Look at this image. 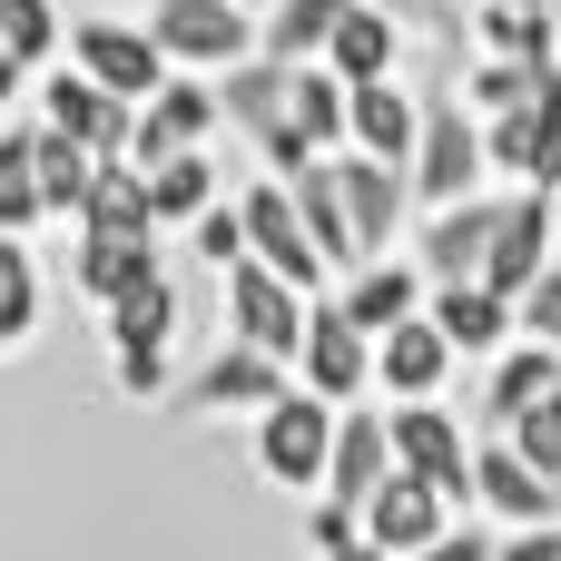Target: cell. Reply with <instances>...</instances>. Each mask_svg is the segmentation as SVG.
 <instances>
[{"label": "cell", "instance_id": "cell-5", "mask_svg": "<svg viewBox=\"0 0 561 561\" xmlns=\"http://www.w3.org/2000/svg\"><path fill=\"white\" fill-rule=\"evenodd\" d=\"M237 217H247L256 266H276V276H286V286H306V296H325V286H335V266H325V247H316V227H306V207H296V187H286V178H247V187H237Z\"/></svg>", "mask_w": 561, "mask_h": 561}, {"label": "cell", "instance_id": "cell-36", "mask_svg": "<svg viewBox=\"0 0 561 561\" xmlns=\"http://www.w3.org/2000/svg\"><path fill=\"white\" fill-rule=\"evenodd\" d=\"M0 39L30 59V69H59L69 30H59V0H0Z\"/></svg>", "mask_w": 561, "mask_h": 561}, {"label": "cell", "instance_id": "cell-11", "mask_svg": "<svg viewBox=\"0 0 561 561\" xmlns=\"http://www.w3.org/2000/svg\"><path fill=\"white\" fill-rule=\"evenodd\" d=\"M39 118L59 128V138H79L89 158H128V138H138V108L118 99V89H99L89 69H39Z\"/></svg>", "mask_w": 561, "mask_h": 561}, {"label": "cell", "instance_id": "cell-24", "mask_svg": "<svg viewBox=\"0 0 561 561\" xmlns=\"http://www.w3.org/2000/svg\"><path fill=\"white\" fill-rule=\"evenodd\" d=\"M355 158H385V168H404L414 178V148H424V99L414 89H394V79H365L355 89V138H345Z\"/></svg>", "mask_w": 561, "mask_h": 561}, {"label": "cell", "instance_id": "cell-17", "mask_svg": "<svg viewBox=\"0 0 561 561\" xmlns=\"http://www.w3.org/2000/svg\"><path fill=\"white\" fill-rule=\"evenodd\" d=\"M483 128H493V178H503V187H561V69L542 79L533 108L483 118Z\"/></svg>", "mask_w": 561, "mask_h": 561}, {"label": "cell", "instance_id": "cell-34", "mask_svg": "<svg viewBox=\"0 0 561 561\" xmlns=\"http://www.w3.org/2000/svg\"><path fill=\"white\" fill-rule=\"evenodd\" d=\"M79 227H108V237H158V207H148V168L108 158V178H99V197H89V217H79Z\"/></svg>", "mask_w": 561, "mask_h": 561}, {"label": "cell", "instance_id": "cell-26", "mask_svg": "<svg viewBox=\"0 0 561 561\" xmlns=\"http://www.w3.org/2000/svg\"><path fill=\"white\" fill-rule=\"evenodd\" d=\"M404 39H414V30H404L394 10H375V0H355V10H345V30L325 39V69H335L345 89H365V79H394V59H404Z\"/></svg>", "mask_w": 561, "mask_h": 561}, {"label": "cell", "instance_id": "cell-45", "mask_svg": "<svg viewBox=\"0 0 561 561\" xmlns=\"http://www.w3.org/2000/svg\"><path fill=\"white\" fill-rule=\"evenodd\" d=\"M335 561H394V552H375V542H355V552H335Z\"/></svg>", "mask_w": 561, "mask_h": 561}, {"label": "cell", "instance_id": "cell-19", "mask_svg": "<svg viewBox=\"0 0 561 561\" xmlns=\"http://www.w3.org/2000/svg\"><path fill=\"white\" fill-rule=\"evenodd\" d=\"M454 335L434 325V316H414V325H394L385 345H375V394L385 404H444V385H454Z\"/></svg>", "mask_w": 561, "mask_h": 561}, {"label": "cell", "instance_id": "cell-23", "mask_svg": "<svg viewBox=\"0 0 561 561\" xmlns=\"http://www.w3.org/2000/svg\"><path fill=\"white\" fill-rule=\"evenodd\" d=\"M542 394H561V355L552 345H513L483 365V404H473V434H513Z\"/></svg>", "mask_w": 561, "mask_h": 561}, {"label": "cell", "instance_id": "cell-27", "mask_svg": "<svg viewBox=\"0 0 561 561\" xmlns=\"http://www.w3.org/2000/svg\"><path fill=\"white\" fill-rule=\"evenodd\" d=\"M49 227V187H39V118L0 128V237Z\"/></svg>", "mask_w": 561, "mask_h": 561}, {"label": "cell", "instance_id": "cell-16", "mask_svg": "<svg viewBox=\"0 0 561 561\" xmlns=\"http://www.w3.org/2000/svg\"><path fill=\"white\" fill-rule=\"evenodd\" d=\"M335 168V187H345V217H355V247H365V266L375 256H394V237H404V217H414V178L404 168H385V158H325Z\"/></svg>", "mask_w": 561, "mask_h": 561}, {"label": "cell", "instance_id": "cell-10", "mask_svg": "<svg viewBox=\"0 0 561 561\" xmlns=\"http://www.w3.org/2000/svg\"><path fill=\"white\" fill-rule=\"evenodd\" d=\"M296 385H306V394H325V404H365V394H375V335L335 306V286H325V296H316V316H306Z\"/></svg>", "mask_w": 561, "mask_h": 561}, {"label": "cell", "instance_id": "cell-35", "mask_svg": "<svg viewBox=\"0 0 561 561\" xmlns=\"http://www.w3.org/2000/svg\"><path fill=\"white\" fill-rule=\"evenodd\" d=\"M454 79H463V99H473L483 118H513V108H533V99H542V79H552V69H523V59H463Z\"/></svg>", "mask_w": 561, "mask_h": 561}, {"label": "cell", "instance_id": "cell-4", "mask_svg": "<svg viewBox=\"0 0 561 561\" xmlns=\"http://www.w3.org/2000/svg\"><path fill=\"white\" fill-rule=\"evenodd\" d=\"M217 306H227V345H256V355H276V365H296L306 355V316H316V296L306 286H286L276 266H227L217 276Z\"/></svg>", "mask_w": 561, "mask_h": 561}, {"label": "cell", "instance_id": "cell-9", "mask_svg": "<svg viewBox=\"0 0 561 561\" xmlns=\"http://www.w3.org/2000/svg\"><path fill=\"white\" fill-rule=\"evenodd\" d=\"M503 207L513 197H463V207H434L424 217V237H414V266L434 276V286H483L493 276V247H503Z\"/></svg>", "mask_w": 561, "mask_h": 561}, {"label": "cell", "instance_id": "cell-20", "mask_svg": "<svg viewBox=\"0 0 561 561\" xmlns=\"http://www.w3.org/2000/svg\"><path fill=\"white\" fill-rule=\"evenodd\" d=\"M217 99H227V128L256 138V158L296 138V69H286V59H247V69H227Z\"/></svg>", "mask_w": 561, "mask_h": 561}, {"label": "cell", "instance_id": "cell-3", "mask_svg": "<svg viewBox=\"0 0 561 561\" xmlns=\"http://www.w3.org/2000/svg\"><path fill=\"white\" fill-rule=\"evenodd\" d=\"M335 434H345V404H325V394H286L276 414H256V473L276 483V493H325V473H335Z\"/></svg>", "mask_w": 561, "mask_h": 561}, {"label": "cell", "instance_id": "cell-32", "mask_svg": "<svg viewBox=\"0 0 561 561\" xmlns=\"http://www.w3.org/2000/svg\"><path fill=\"white\" fill-rule=\"evenodd\" d=\"M39 306H49V286H39L30 237H0V355H20L39 335Z\"/></svg>", "mask_w": 561, "mask_h": 561}, {"label": "cell", "instance_id": "cell-33", "mask_svg": "<svg viewBox=\"0 0 561 561\" xmlns=\"http://www.w3.org/2000/svg\"><path fill=\"white\" fill-rule=\"evenodd\" d=\"M217 197H227V187H217L207 148H187V158H168V168L148 178V207H158V227H197V217H207Z\"/></svg>", "mask_w": 561, "mask_h": 561}, {"label": "cell", "instance_id": "cell-18", "mask_svg": "<svg viewBox=\"0 0 561 561\" xmlns=\"http://www.w3.org/2000/svg\"><path fill=\"white\" fill-rule=\"evenodd\" d=\"M473 513H493V523H561V483L542 473V463H523L503 434H483L473 444Z\"/></svg>", "mask_w": 561, "mask_h": 561}, {"label": "cell", "instance_id": "cell-28", "mask_svg": "<svg viewBox=\"0 0 561 561\" xmlns=\"http://www.w3.org/2000/svg\"><path fill=\"white\" fill-rule=\"evenodd\" d=\"M296 138L316 148V158H345V138H355V89L316 59V69H296Z\"/></svg>", "mask_w": 561, "mask_h": 561}, {"label": "cell", "instance_id": "cell-15", "mask_svg": "<svg viewBox=\"0 0 561 561\" xmlns=\"http://www.w3.org/2000/svg\"><path fill=\"white\" fill-rule=\"evenodd\" d=\"M454 523H473V513H463V503H454L444 483H424V473H394V483H385V493L365 503V542H375V552H394V561L434 552V542H444Z\"/></svg>", "mask_w": 561, "mask_h": 561}, {"label": "cell", "instance_id": "cell-13", "mask_svg": "<svg viewBox=\"0 0 561 561\" xmlns=\"http://www.w3.org/2000/svg\"><path fill=\"white\" fill-rule=\"evenodd\" d=\"M217 118H227L217 79H187V69H178V79H168V89H158V99L138 108V138H128V168H148V178H158L168 158L207 148V128H217Z\"/></svg>", "mask_w": 561, "mask_h": 561}, {"label": "cell", "instance_id": "cell-29", "mask_svg": "<svg viewBox=\"0 0 561 561\" xmlns=\"http://www.w3.org/2000/svg\"><path fill=\"white\" fill-rule=\"evenodd\" d=\"M99 178H108V158H89L79 138H59V128L39 118V187H49V217H59V227H79V217H89Z\"/></svg>", "mask_w": 561, "mask_h": 561}, {"label": "cell", "instance_id": "cell-43", "mask_svg": "<svg viewBox=\"0 0 561 561\" xmlns=\"http://www.w3.org/2000/svg\"><path fill=\"white\" fill-rule=\"evenodd\" d=\"M503 561H561V523H523V533L503 542Z\"/></svg>", "mask_w": 561, "mask_h": 561}, {"label": "cell", "instance_id": "cell-25", "mask_svg": "<svg viewBox=\"0 0 561 561\" xmlns=\"http://www.w3.org/2000/svg\"><path fill=\"white\" fill-rule=\"evenodd\" d=\"M385 483H394V434H385L375 404H345V434H335V473H325V493L365 513Z\"/></svg>", "mask_w": 561, "mask_h": 561}, {"label": "cell", "instance_id": "cell-14", "mask_svg": "<svg viewBox=\"0 0 561 561\" xmlns=\"http://www.w3.org/2000/svg\"><path fill=\"white\" fill-rule=\"evenodd\" d=\"M168 266H158V237H108V227H69V286L99 306V316H118L128 296H148Z\"/></svg>", "mask_w": 561, "mask_h": 561}, {"label": "cell", "instance_id": "cell-39", "mask_svg": "<svg viewBox=\"0 0 561 561\" xmlns=\"http://www.w3.org/2000/svg\"><path fill=\"white\" fill-rule=\"evenodd\" d=\"M355 542H365V513H355V503H335V493H316V513H306V552L335 561V552H355Z\"/></svg>", "mask_w": 561, "mask_h": 561}, {"label": "cell", "instance_id": "cell-38", "mask_svg": "<svg viewBox=\"0 0 561 561\" xmlns=\"http://www.w3.org/2000/svg\"><path fill=\"white\" fill-rule=\"evenodd\" d=\"M503 444H513L523 463H542V473L561 483V394H542V404H533V414H523V424H513Z\"/></svg>", "mask_w": 561, "mask_h": 561}, {"label": "cell", "instance_id": "cell-47", "mask_svg": "<svg viewBox=\"0 0 561 561\" xmlns=\"http://www.w3.org/2000/svg\"><path fill=\"white\" fill-rule=\"evenodd\" d=\"M552 20H561V0H552Z\"/></svg>", "mask_w": 561, "mask_h": 561}, {"label": "cell", "instance_id": "cell-46", "mask_svg": "<svg viewBox=\"0 0 561 561\" xmlns=\"http://www.w3.org/2000/svg\"><path fill=\"white\" fill-rule=\"evenodd\" d=\"M247 10H266V0H247Z\"/></svg>", "mask_w": 561, "mask_h": 561}, {"label": "cell", "instance_id": "cell-31", "mask_svg": "<svg viewBox=\"0 0 561 561\" xmlns=\"http://www.w3.org/2000/svg\"><path fill=\"white\" fill-rule=\"evenodd\" d=\"M296 207H306V227H316L325 266H335V276H355V266H365V247H355V217H345V187H335V168H325V158L296 178Z\"/></svg>", "mask_w": 561, "mask_h": 561}, {"label": "cell", "instance_id": "cell-37", "mask_svg": "<svg viewBox=\"0 0 561 561\" xmlns=\"http://www.w3.org/2000/svg\"><path fill=\"white\" fill-rule=\"evenodd\" d=\"M187 237H197V256H207V266H217V276H227V266H247V256H256V247H247V217H237V197H217V207H207V217H197V227H187Z\"/></svg>", "mask_w": 561, "mask_h": 561}, {"label": "cell", "instance_id": "cell-6", "mask_svg": "<svg viewBox=\"0 0 561 561\" xmlns=\"http://www.w3.org/2000/svg\"><path fill=\"white\" fill-rule=\"evenodd\" d=\"M168 345H178V286L158 276L148 296H128V306L108 316V385H118L128 404H158V394H178V375H168Z\"/></svg>", "mask_w": 561, "mask_h": 561}, {"label": "cell", "instance_id": "cell-44", "mask_svg": "<svg viewBox=\"0 0 561 561\" xmlns=\"http://www.w3.org/2000/svg\"><path fill=\"white\" fill-rule=\"evenodd\" d=\"M30 89H39V69H30V59L0 39V118H10V99H30Z\"/></svg>", "mask_w": 561, "mask_h": 561}, {"label": "cell", "instance_id": "cell-1", "mask_svg": "<svg viewBox=\"0 0 561 561\" xmlns=\"http://www.w3.org/2000/svg\"><path fill=\"white\" fill-rule=\"evenodd\" d=\"M493 187V128H483V108L463 99V79L454 89H434L424 99V148H414V207L434 217V207H463V197H483Z\"/></svg>", "mask_w": 561, "mask_h": 561}, {"label": "cell", "instance_id": "cell-42", "mask_svg": "<svg viewBox=\"0 0 561 561\" xmlns=\"http://www.w3.org/2000/svg\"><path fill=\"white\" fill-rule=\"evenodd\" d=\"M375 10H394L404 30H454V20H473V10H454V0H375Z\"/></svg>", "mask_w": 561, "mask_h": 561}, {"label": "cell", "instance_id": "cell-7", "mask_svg": "<svg viewBox=\"0 0 561 561\" xmlns=\"http://www.w3.org/2000/svg\"><path fill=\"white\" fill-rule=\"evenodd\" d=\"M69 69H89L99 89H118L128 108H148L178 69H168V49L148 39V20H108V10H89V20H69Z\"/></svg>", "mask_w": 561, "mask_h": 561}, {"label": "cell", "instance_id": "cell-22", "mask_svg": "<svg viewBox=\"0 0 561 561\" xmlns=\"http://www.w3.org/2000/svg\"><path fill=\"white\" fill-rule=\"evenodd\" d=\"M444 335H454V355L463 365H493V355H513L523 345V306L503 296V286H434V306H424Z\"/></svg>", "mask_w": 561, "mask_h": 561}, {"label": "cell", "instance_id": "cell-41", "mask_svg": "<svg viewBox=\"0 0 561 561\" xmlns=\"http://www.w3.org/2000/svg\"><path fill=\"white\" fill-rule=\"evenodd\" d=\"M414 561H503V542H493L483 523H454V533H444L434 552H414Z\"/></svg>", "mask_w": 561, "mask_h": 561}, {"label": "cell", "instance_id": "cell-12", "mask_svg": "<svg viewBox=\"0 0 561 561\" xmlns=\"http://www.w3.org/2000/svg\"><path fill=\"white\" fill-rule=\"evenodd\" d=\"M385 434H394V473H424L473 513V444L483 434H463L444 404H385Z\"/></svg>", "mask_w": 561, "mask_h": 561}, {"label": "cell", "instance_id": "cell-30", "mask_svg": "<svg viewBox=\"0 0 561 561\" xmlns=\"http://www.w3.org/2000/svg\"><path fill=\"white\" fill-rule=\"evenodd\" d=\"M345 10H355V0H266V59L316 69V59H325V39L345 30Z\"/></svg>", "mask_w": 561, "mask_h": 561}, {"label": "cell", "instance_id": "cell-8", "mask_svg": "<svg viewBox=\"0 0 561 561\" xmlns=\"http://www.w3.org/2000/svg\"><path fill=\"white\" fill-rule=\"evenodd\" d=\"M296 394V365H276V355H256V345H217L197 375H178V414H276Z\"/></svg>", "mask_w": 561, "mask_h": 561}, {"label": "cell", "instance_id": "cell-21", "mask_svg": "<svg viewBox=\"0 0 561 561\" xmlns=\"http://www.w3.org/2000/svg\"><path fill=\"white\" fill-rule=\"evenodd\" d=\"M335 306L385 345L394 325H414L424 306H434V276L424 266H404V256H375V266H355V276H335Z\"/></svg>", "mask_w": 561, "mask_h": 561}, {"label": "cell", "instance_id": "cell-40", "mask_svg": "<svg viewBox=\"0 0 561 561\" xmlns=\"http://www.w3.org/2000/svg\"><path fill=\"white\" fill-rule=\"evenodd\" d=\"M523 345H552V355H561V266L523 296Z\"/></svg>", "mask_w": 561, "mask_h": 561}, {"label": "cell", "instance_id": "cell-2", "mask_svg": "<svg viewBox=\"0 0 561 561\" xmlns=\"http://www.w3.org/2000/svg\"><path fill=\"white\" fill-rule=\"evenodd\" d=\"M148 39L187 79H227V69L266 59V10H247V0H148Z\"/></svg>", "mask_w": 561, "mask_h": 561}]
</instances>
